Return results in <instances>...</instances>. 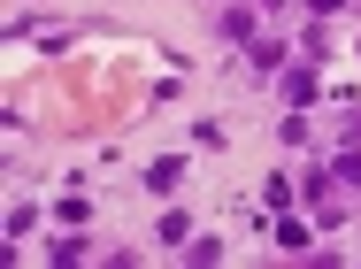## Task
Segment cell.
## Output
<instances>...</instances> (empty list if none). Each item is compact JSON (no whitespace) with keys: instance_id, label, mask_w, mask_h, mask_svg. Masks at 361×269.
<instances>
[{"instance_id":"cell-1","label":"cell","mask_w":361,"mask_h":269,"mask_svg":"<svg viewBox=\"0 0 361 269\" xmlns=\"http://www.w3.org/2000/svg\"><path fill=\"white\" fill-rule=\"evenodd\" d=\"M177 177H185V162H177V154H169V162H154V169H146V185H154V193H169V185H177Z\"/></svg>"},{"instance_id":"cell-2","label":"cell","mask_w":361,"mask_h":269,"mask_svg":"<svg viewBox=\"0 0 361 269\" xmlns=\"http://www.w3.org/2000/svg\"><path fill=\"white\" fill-rule=\"evenodd\" d=\"M331 177H338V185H354V193H361V154H338V169H331Z\"/></svg>"},{"instance_id":"cell-3","label":"cell","mask_w":361,"mask_h":269,"mask_svg":"<svg viewBox=\"0 0 361 269\" xmlns=\"http://www.w3.org/2000/svg\"><path fill=\"white\" fill-rule=\"evenodd\" d=\"M315 8H323V16H331V8H346V0H315Z\"/></svg>"}]
</instances>
